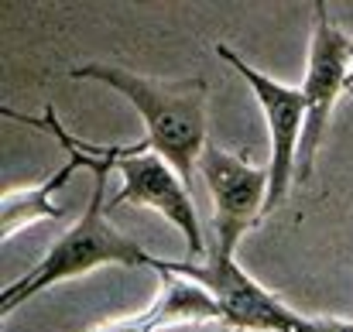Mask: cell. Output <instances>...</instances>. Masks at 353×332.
Segmentation results:
<instances>
[{"mask_svg":"<svg viewBox=\"0 0 353 332\" xmlns=\"http://www.w3.org/2000/svg\"><path fill=\"white\" fill-rule=\"evenodd\" d=\"M69 76L103 83L117 90L120 96H127L148 127V147L179 172L189 192L196 189V168L210 144L206 141V93H210L206 79L168 83V79L127 72L114 62H90V65L72 69Z\"/></svg>","mask_w":353,"mask_h":332,"instance_id":"cell-1","label":"cell"},{"mask_svg":"<svg viewBox=\"0 0 353 332\" xmlns=\"http://www.w3.org/2000/svg\"><path fill=\"white\" fill-rule=\"evenodd\" d=\"M123 154V147H93V196H90V209L83 213V220L76 222L62 240L52 243V250L45 253V260L28 271L24 278H17L14 284H7L0 291V315H10L17 305H24L31 295L79 278L86 271H97L103 264H120V267H151L161 274L165 260L151 257L144 247H137L134 240H127L123 233H117L110 222L103 220V196H107V175L114 172L117 158Z\"/></svg>","mask_w":353,"mask_h":332,"instance_id":"cell-2","label":"cell"},{"mask_svg":"<svg viewBox=\"0 0 353 332\" xmlns=\"http://www.w3.org/2000/svg\"><path fill=\"white\" fill-rule=\"evenodd\" d=\"M161 274L185 278L199 288H206L223 315L227 329L240 332H309V315L292 312L281 305L268 288H261L230 253L210 250L206 260H165Z\"/></svg>","mask_w":353,"mask_h":332,"instance_id":"cell-3","label":"cell"},{"mask_svg":"<svg viewBox=\"0 0 353 332\" xmlns=\"http://www.w3.org/2000/svg\"><path fill=\"white\" fill-rule=\"evenodd\" d=\"M312 14H316V31H312V45H309V69H305V83L299 86L305 96V107H309L302 144H299V165H295L299 182L312 178V165H316V151H319L326 120L336 107L340 93L350 86L353 69V41L330 21L326 3L316 0Z\"/></svg>","mask_w":353,"mask_h":332,"instance_id":"cell-4","label":"cell"},{"mask_svg":"<svg viewBox=\"0 0 353 332\" xmlns=\"http://www.w3.org/2000/svg\"><path fill=\"white\" fill-rule=\"evenodd\" d=\"M117 168L123 175V185L114 196V209L117 206H148V209H158L168 222H175L185 236V250L189 257H199L206 260L210 250H206V240H203V229H199V213H196V203H192V192L185 189V182L179 178V172L148 147V141L134 144V147H123V154L117 158Z\"/></svg>","mask_w":353,"mask_h":332,"instance_id":"cell-5","label":"cell"},{"mask_svg":"<svg viewBox=\"0 0 353 332\" xmlns=\"http://www.w3.org/2000/svg\"><path fill=\"white\" fill-rule=\"evenodd\" d=\"M216 55L234 65L236 72L247 79V86L254 90L261 110H264V120H268V137H271V158H268V206H264V216L274 213L285 196H288V182L295 178V165H299V144H302V130H305V96L302 90L295 86H281L274 83L271 76L257 72L254 65H247L234 48L227 45H216Z\"/></svg>","mask_w":353,"mask_h":332,"instance_id":"cell-6","label":"cell"},{"mask_svg":"<svg viewBox=\"0 0 353 332\" xmlns=\"http://www.w3.org/2000/svg\"><path fill=\"white\" fill-rule=\"evenodd\" d=\"M199 172L213 196V229H216L213 250L234 257L243 233L264 220L268 189H271L268 168H257V165L250 168L243 158L227 154L216 144H206V151L199 158Z\"/></svg>","mask_w":353,"mask_h":332,"instance_id":"cell-7","label":"cell"},{"mask_svg":"<svg viewBox=\"0 0 353 332\" xmlns=\"http://www.w3.org/2000/svg\"><path fill=\"white\" fill-rule=\"evenodd\" d=\"M3 113H7L10 120L31 123V127H38V130H52V134L59 137V144L69 151V161H65L55 175H48L41 185H31V189H21V192H3V203H0V240L7 243L17 229H24V226H31V222L62 220V216H65V209L55 206L52 199H55V192H62V189L69 185V178L76 175V168H90V165H93V144L76 141V137L59 123V116H55L52 107L45 110L41 120H31V116L14 113V110H7V107H3Z\"/></svg>","mask_w":353,"mask_h":332,"instance_id":"cell-8","label":"cell"},{"mask_svg":"<svg viewBox=\"0 0 353 332\" xmlns=\"http://www.w3.org/2000/svg\"><path fill=\"white\" fill-rule=\"evenodd\" d=\"M175 322H223L216 298L175 274H161V295L137 315L107 322L97 332H158L161 326H175Z\"/></svg>","mask_w":353,"mask_h":332,"instance_id":"cell-9","label":"cell"},{"mask_svg":"<svg viewBox=\"0 0 353 332\" xmlns=\"http://www.w3.org/2000/svg\"><path fill=\"white\" fill-rule=\"evenodd\" d=\"M309 332H353L347 319H309Z\"/></svg>","mask_w":353,"mask_h":332,"instance_id":"cell-10","label":"cell"},{"mask_svg":"<svg viewBox=\"0 0 353 332\" xmlns=\"http://www.w3.org/2000/svg\"><path fill=\"white\" fill-rule=\"evenodd\" d=\"M347 90H353V69H350V86H347Z\"/></svg>","mask_w":353,"mask_h":332,"instance_id":"cell-11","label":"cell"},{"mask_svg":"<svg viewBox=\"0 0 353 332\" xmlns=\"http://www.w3.org/2000/svg\"><path fill=\"white\" fill-rule=\"evenodd\" d=\"M227 332H240V329H227Z\"/></svg>","mask_w":353,"mask_h":332,"instance_id":"cell-12","label":"cell"},{"mask_svg":"<svg viewBox=\"0 0 353 332\" xmlns=\"http://www.w3.org/2000/svg\"><path fill=\"white\" fill-rule=\"evenodd\" d=\"M347 93H350V96H353V90H347Z\"/></svg>","mask_w":353,"mask_h":332,"instance_id":"cell-13","label":"cell"}]
</instances>
